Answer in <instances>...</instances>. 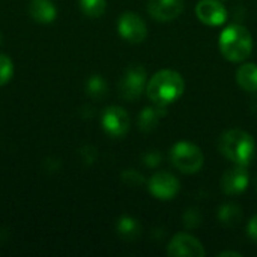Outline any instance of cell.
Returning a JSON list of instances; mask_svg holds the SVG:
<instances>
[{"mask_svg": "<svg viewBox=\"0 0 257 257\" xmlns=\"http://www.w3.org/2000/svg\"><path fill=\"white\" fill-rule=\"evenodd\" d=\"M101 123H102L104 131L110 137L120 139L130 131L131 120H130L128 113L122 107L111 105V107H107L104 110L102 117H101Z\"/></svg>", "mask_w": 257, "mask_h": 257, "instance_id": "8992f818", "label": "cell"}, {"mask_svg": "<svg viewBox=\"0 0 257 257\" xmlns=\"http://www.w3.org/2000/svg\"><path fill=\"white\" fill-rule=\"evenodd\" d=\"M87 93L92 96V98H102L105 93H107V83L105 80L101 77V75H92L87 81Z\"/></svg>", "mask_w": 257, "mask_h": 257, "instance_id": "d6986e66", "label": "cell"}, {"mask_svg": "<svg viewBox=\"0 0 257 257\" xmlns=\"http://www.w3.org/2000/svg\"><path fill=\"white\" fill-rule=\"evenodd\" d=\"M122 181L130 187H140L145 184V178L136 170H126L122 173Z\"/></svg>", "mask_w": 257, "mask_h": 257, "instance_id": "44dd1931", "label": "cell"}, {"mask_svg": "<svg viewBox=\"0 0 257 257\" xmlns=\"http://www.w3.org/2000/svg\"><path fill=\"white\" fill-rule=\"evenodd\" d=\"M172 164L185 175L197 173L203 167L205 157L199 146L190 142H178L170 151Z\"/></svg>", "mask_w": 257, "mask_h": 257, "instance_id": "277c9868", "label": "cell"}, {"mask_svg": "<svg viewBox=\"0 0 257 257\" xmlns=\"http://www.w3.org/2000/svg\"><path fill=\"white\" fill-rule=\"evenodd\" d=\"M236 81L245 92H257V65L244 63L236 71Z\"/></svg>", "mask_w": 257, "mask_h": 257, "instance_id": "9a60e30c", "label": "cell"}, {"mask_svg": "<svg viewBox=\"0 0 257 257\" xmlns=\"http://www.w3.org/2000/svg\"><path fill=\"white\" fill-rule=\"evenodd\" d=\"M197 18L206 26H221L227 20V11L220 0H200L196 5Z\"/></svg>", "mask_w": 257, "mask_h": 257, "instance_id": "30bf717a", "label": "cell"}, {"mask_svg": "<svg viewBox=\"0 0 257 257\" xmlns=\"http://www.w3.org/2000/svg\"><path fill=\"white\" fill-rule=\"evenodd\" d=\"M117 30H119V35L131 44H140L148 36L146 23L142 20L140 15L134 12H123L119 17Z\"/></svg>", "mask_w": 257, "mask_h": 257, "instance_id": "52a82bcc", "label": "cell"}, {"mask_svg": "<svg viewBox=\"0 0 257 257\" xmlns=\"http://www.w3.org/2000/svg\"><path fill=\"white\" fill-rule=\"evenodd\" d=\"M200 221H202L200 214H199L196 209H188V211L184 214V224H185L187 227L194 229V227L200 226Z\"/></svg>", "mask_w": 257, "mask_h": 257, "instance_id": "7402d4cb", "label": "cell"}, {"mask_svg": "<svg viewBox=\"0 0 257 257\" xmlns=\"http://www.w3.org/2000/svg\"><path fill=\"white\" fill-rule=\"evenodd\" d=\"M160 161H161V155H160L158 152H148V154H145V157H143V163H145L148 167H155V166L160 164Z\"/></svg>", "mask_w": 257, "mask_h": 257, "instance_id": "603a6c76", "label": "cell"}, {"mask_svg": "<svg viewBox=\"0 0 257 257\" xmlns=\"http://www.w3.org/2000/svg\"><path fill=\"white\" fill-rule=\"evenodd\" d=\"M220 152L238 166H248L256 154V143L250 133L244 130H230L220 140Z\"/></svg>", "mask_w": 257, "mask_h": 257, "instance_id": "3957f363", "label": "cell"}, {"mask_svg": "<svg viewBox=\"0 0 257 257\" xmlns=\"http://www.w3.org/2000/svg\"><path fill=\"white\" fill-rule=\"evenodd\" d=\"M14 75V63L12 60L5 56V54H0V86L6 84Z\"/></svg>", "mask_w": 257, "mask_h": 257, "instance_id": "ffe728a7", "label": "cell"}, {"mask_svg": "<svg viewBox=\"0 0 257 257\" xmlns=\"http://www.w3.org/2000/svg\"><path fill=\"white\" fill-rule=\"evenodd\" d=\"M80 8L84 15L90 18H99L107 8L105 0H80Z\"/></svg>", "mask_w": 257, "mask_h": 257, "instance_id": "ac0fdd59", "label": "cell"}, {"mask_svg": "<svg viewBox=\"0 0 257 257\" xmlns=\"http://www.w3.org/2000/svg\"><path fill=\"white\" fill-rule=\"evenodd\" d=\"M185 8L184 0H149L148 12L149 15L161 23L172 21L178 18Z\"/></svg>", "mask_w": 257, "mask_h": 257, "instance_id": "8fae6325", "label": "cell"}, {"mask_svg": "<svg viewBox=\"0 0 257 257\" xmlns=\"http://www.w3.org/2000/svg\"><path fill=\"white\" fill-rule=\"evenodd\" d=\"M29 14L35 21L47 24L56 20L57 9L50 0H32L29 5Z\"/></svg>", "mask_w": 257, "mask_h": 257, "instance_id": "4fadbf2b", "label": "cell"}, {"mask_svg": "<svg viewBox=\"0 0 257 257\" xmlns=\"http://www.w3.org/2000/svg\"><path fill=\"white\" fill-rule=\"evenodd\" d=\"M185 90L182 75L173 69H161L155 72L146 84V93L154 104L169 105L178 101Z\"/></svg>", "mask_w": 257, "mask_h": 257, "instance_id": "6da1fadb", "label": "cell"}, {"mask_svg": "<svg viewBox=\"0 0 257 257\" xmlns=\"http://www.w3.org/2000/svg\"><path fill=\"white\" fill-rule=\"evenodd\" d=\"M227 256L242 257V254H241V253H238V251H221V253H218V257H227Z\"/></svg>", "mask_w": 257, "mask_h": 257, "instance_id": "d4e9b609", "label": "cell"}, {"mask_svg": "<svg viewBox=\"0 0 257 257\" xmlns=\"http://www.w3.org/2000/svg\"><path fill=\"white\" fill-rule=\"evenodd\" d=\"M221 54L229 62H244L253 50V38L250 32L241 24L227 26L218 38Z\"/></svg>", "mask_w": 257, "mask_h": 257, "instance_id": "7a4b0ae2", "label": "cell"}, {"mask_svg": "<svg viewBox=\"0 0 257 257\" xmlns=\"http://www.w3.org/2000/svg\"><path fill=\"white\" fill-rule=\"evenodd\" d=\"M247 233H248V236H250L254 242H257V215H254V217L248 221Z\"/></svg>", "mask_w": 257, "mask_h": 257, "instance_id": "cb8c5ba5", "label": "cell"}, {"mask_svg": "<svg viewBox=\"0 0 257 257\" xmlns=\"http://www.w3.org/2000/svg\"><path fill=\"white\" fill-rule=\"evenodd\" d=\"M218 220L223 226L233 227L242 220V209L236 203H226L218 209Z\"/></svg>", "mask_w": 257, "mask_h": 257, "instance_id": "2e32d148", "label": "cell"}, {"mask_svg": "<svg viewBox=\"0 0 257 257\" xmlns=\"http://www.w3.org/2000/svg\"><path fill=\"white\" fill-rule=\"evenodd\" d=\"M250 184L248 172L245 166H238L229 169L221 178V188L227 196H239L242 194Z\"/></svg>", "mask_w": 257, "mask_h": 257, "instance_id": "7c38bea8", "label": "cell"}, {"mask_svg": "<svg viewBox=\"0 0 257 257\" xmlns=\"http://www.w3.org/2000/svg\"><path fill=\"white\" fill-rule=\"evenodd\" d=\"M148 188L151 194L160 200H172L178 196L181 184L176 176L169 172H158L154 173L149 179Z\"/></svg>", "mask_w": 257, "mask_h": 257, "instance_id": "ba28073f", "label": "cell"}, {"mask_svg": "<svg viewBox=\"0 0 257 257\" xmlns=\"http://www.w3.org/2000/svg\"><path fill=\"white\" fill-rule=\"evenodd\" d=\"M167 254L170 257H203L206 254L202 242L188 233H176L169 245H167Z\"/></svg>", "mask_w": 257, "mask_h": 257, "instance_id": "9c48e42d", "label": "cell"}, {"mask_svg": "<svg viewBox=\"0 0 257 257\" xmlns=\"http://www.w3.org/2000/svg\"><path fill=\"white\" fill-rule=\"evenodd\" d=\"M164 116H166V105L155 104V107H146L142 110L139 116V128L145 133H149L157 128V125Z\"/></svg>", "mask_w": 257, "mask_h": 257, "instance_id": "5bb4252c", "label": "cell"}, {"mask_svg": "<svg viewBox=\"0 0 257 257\" xmlns=\"http://www.w3.org/2000/svg\"><path fill=\"white\" fill-rule=\"evenodd\" d=\"M146 89V69L142 65H133L126 68L120 81H119V93L126 101H134L140 98L143 90Z\"/></svg>", "mask_w": 257, "mask_h": 257, "instance_id": "5b68a950", "label": "cell"}, {"mask_svg": "<svg viewBox=\"0 0 257 257\" xmlns=\"http://www.w3.org/2000/svg\"><path fill=\"white\" fill-rule=\"evenodd\" d=\"M116 229H117V233L126 241H134L142 233V227H140L139 221L133 217H128V215L119 218Z\"/></svg>", "mask_w": 257, "mask_h": 257, "instance_id": "e0dca14e", "label": "cell"}]
</instances>
